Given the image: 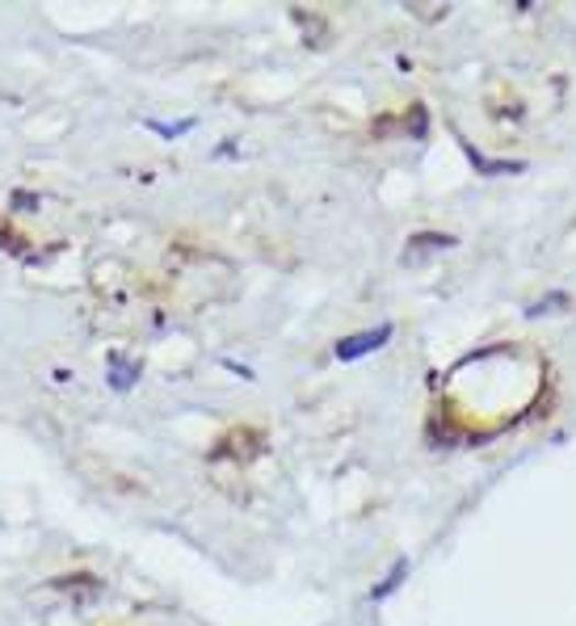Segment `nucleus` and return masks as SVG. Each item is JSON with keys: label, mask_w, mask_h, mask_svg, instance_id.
I'll return each mask as SVG.
<instances>
[{"label": "nucleus", "mask_w": 576, "mask_h": 626, "mask_svg": "<svg viewBox=\"0 0 576 626\" xmlns=\"http://www.w3.org/2000/svg\"><path fill=\"white\" fill-rule=\"evenodd\" d=\"M147 131H156L160 139H177V135L193 131V119H186V122H156V119H147Z\"/></svg>", "instance_id": "nucleus-4"}, {"label": "nucleus", "mask_w": 576, "mask_h": 626, "mask_svg": "<svg viewBox=\"0 0 576 626\" xmlns=\"http://www.w3.org/2000/svg\"><path fill=\"white\" fill-rule=\"evenodd\" d=\"M110 366H114V379H110V383H114V391H126V387L140 379V361H135V366H126L119 354H110Z\"/></svg>", "instance_id": "nucleus-3"}, {"label": "nucleus", "mask_w": 576, "mask_h": 626, "mask_svg": "<svg viewBox=\"0 0 576 626\" xmlns=\"http://www.w3.org/2000/svg\"><path fill=\"white\" fill-rule=\"evenodd\" d=\"M391 324H379V328H366V333H354V337H341L336 340V361H358L366 354H375V349H384L387 340H391Z\"/></svg>", "instance_id": "nucleus-1"}, {"label": "nucleus", "mask_w": 576, "mask_h": 626, "mask_svg": "<svg viewBox=\"0 0 576 626\" xmlns=\"http://www.w3.org/2000/svg\"><path fill=\"white\" fill-rule=\"evenodd\" d=\"M405 577H409V559H396V568H391L384 584H379V589L370 593V602H384L387 593H396V589H400V580H405Z\"/></svg>", "instance_id": "nucleus-2"}]
</instances>
